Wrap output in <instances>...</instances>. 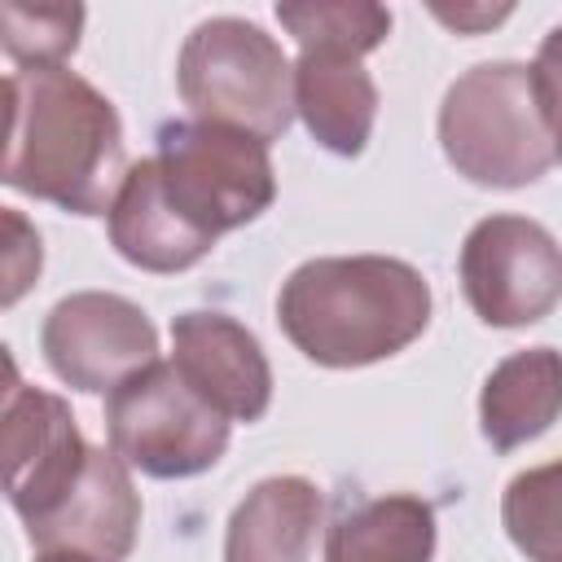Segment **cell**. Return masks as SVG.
Segmentation results:
<instances>
[{"mask_svg":"<svg viewBox=\"0 0 562 562\" xmlns=\"http://www.w3.org/2000/svg\"><path fill=\"white\" fill-rule=\"evenodd\" d=\"M4 97V184L70 215H110L132 171L114 101L66 66L9 70Z\"/></svg>","mask_w":562,"mask_h":562,"instance_id":"obj_1","label":"cell"},{"mask_svg":"<svg viewBox=\"0 0 562 562\" xmlns=\"http://www.w3.org/2000/svg\"><path fill=\"white\" fill-rule=\"evenodd\" d=\"M176 88L193 119L268 145L294 123V66L285 48L259 22L233 13L206 18L184 35Z\"/></svg>","mask_w":562,"mask_h":562,"instance_id":"obj_4","label":"cell"},{"mask_svg":"<svg viewBox=\"0 0 562 562\" xmlns=\"http://www.w3.org/2000/svg\"><path fill=\"white\" fill-rule=\"evenodd\" d=\"M83 4H0V44L22 66H61L83 35Z\"/></svg>","mask_w":562,"mask_h":562,"instance_id":"obj_19","label":"cell"},{"mask_svg":"<svg viewBox=\"0 0 562 562\" xmlns=\"http://www.w3.org/2000/svg\"><path fill=\"white\" fill-rule=\"evenodd\" d=\"M325 492L303 474H272L233 505L224 562H325Z\"/></svg>","mask_w":562,"mask_h":562,"instance_id":"obj_12","label":"cell"},{"mask_svg":"<svg viewBox=\"0 0 562 562\" xmlns=\"http://www.w3.org/2000/svg\"><path fill=\"white\" fill-rule=\"evenodd\" d=\"M553 145H558V162H562V110H558V119H553Z\"/></svg>","mask_w":562,"mask_h":562,"instance_id":"obj_23","label":"cell"},{"mask_svg":"<svg viewBox=\"0 0 562 562\" xmlns=\"http://www.w3.org/2000/svg\"><path fill=\"white\" fill-rule=\"evenodd\" d=\"M562 417V351L522 347L509 351L479 391V430L496 452H514L540 439Z\"/></svg>","mask_w":562,"mask_h":562,"instance_id":"obj_15","label":"cell"},{"mask_svg":"<svg viewBox=\"0 0 562 562\" xmlns=\"http://www.w3.org/2000/svg\"><path fill=\"white\" fill-rule=\"evenodd\" d=\"M140 531V492L132 465L114 448H92L79 483L57 501L53 514L26 527V540L40 553H88L101 562H123L136 549Z\"/></svg>","mask_w":562,"mask_h":562,"instance_id":"obj_11","label":"cell"},{"mask_svg":"<svg viewBox=\"0 0 562 562\" xmlns=\"http://www.w3.org/2000/svg\"><path fill=\"white\" fill-rule=\"evenodd\" d=\"M461 290L492 329H522L562 303V246L527 215H487L461 241Z\"/></svg>","mask_w":562,"mask_h":562,"instance_id":"obj_7","label":"cell"},{"mask_svg":"<svg viewBox=\"0 0 562 562\" xmlns=\"http://www.w3.org/2000/svg\"><path fill=\"white\" fill-rule=\"evenodd\" d=\"M40 351L70 391L110 395L158 360V329L140 303L110 290H79L48 307Z\"/></svg>","mask_w":562,"mask_h":562,"instance_id":"obj_8","label":"cell"},{"mask_svg":"<svg viewBox=\"0 0 562 562\" xmlns=\"http://www.w3.org/2000/svg\"><path fill=\"white\" fill-rule=\"evenodd\" d=\"M35 562H101V558H88V553H66V549H57V553H40Z\"/></svg>","mask_w":562,"mask_h":562,"instance_id":"obj_22","label":"cell"},{"mask_svg":"<svg viewBox=\"0 0 562 562\" xmlns=\"http://www.w3.org/2000/svg\"><path fill=\"white\" fill-rule=\"evenodd\" d=\"M105 220H110V246L140 272H184L215 250V241L202 237L193 224H184L180 211L167 202L154 154L132 162Z\"/></svg>","mask_w":562,"mask_h":562,"instance_id":"obj_14","label":"cell"},{"mask_svg":"<svg viewBox=\"0 0 562 562\" xmlns=\"http://www.w3.org/2000/svg\"><path fill=\"white\" fill-rule=\"evenodd\" d=\"M501 527L527 562H562V461L531 465L505 483Z\"/></svg>","mask_w":562,"mask_h":562,"instance_id":"obj_18","label":"cell"},{"mask_svg":"<svg viewBox=\"0 0 562 562\" xmlns=\"http://www.w3.org/2000/svg\"><path fill=\"white\" fill-rule=\"evenodd\" d=\"M110 448L149 479L206 474L224 452L233 422L211 408L171 360H154L105 395Z\"/></svg>","mask_w":562,"mask_h":562,"instance_id":"obj_6","label":"cell"},{"mask_svg":"<svg viewBox=\"0 0 562 562\" xmlns=\"http://www.w3.org/2000/svg\"><path fill=\"white\" fill-rule=\"evenodd\" d=\"M277 22L294 35L299 53H338L364 57L386 44L391 9L373 0H307V4H277Z\"/></svg>","mask_w":562,"mask_h":562,"instance_id":"obj_17","label":"cell"},{"mask_svg":"<svg viewBox=\"0 0 562 562\" xmlns=\"http://www.w3.org/2000/svg\"><path fill=\"white\" fill-rule=\"evenodd\" d=\"M4 492L22 527H31L44 514H53L57 501L79 483L92 443L79 435L75 413L61 395L26 386L13 369V356H4Z\"/></svg>","mask_w":562,"mask_h":562,"instance_id":"obj_9","label":"cell"},{"mask_svg":"<svg viewBox=\"0 0 562 562\" xmlns=\"http://www.w3.org/2000/svg\"><path fill=\"white\" fill-rule=\"evenodd\" d=\"M171 364L228 422H259L272 404V364L259 338L224 312H180L171 321Z\"/></svg>","mask_w":562,"mask_h":562,"instance_id":"obj_10","label":"cell"},{"mask_svg":"<svg viewBox=\"0 0 562 562\" xmlns=\"http://www.w3.org/2000/svg\"><path fill=\"white\" fill-rule=\"evenodd\" d=\"M4 228H9V255H4V307H13L40 277V263H44V250H40V233L9 206L4 211Z\"/></svg>","mask_w":562,"mask_h":562,"instance_id":"obj_20","label":"cell"},{"mask_svg":"<svg viewBox=\"0 0 562 562\" xmlns=\"http://www.w3.org/2000/svg\"><path fill=\"white\" fill-rule=\"evenodd\" d=\"M430 281L395 255H321L277 294L281 334L321 369H364L400 356L430 325Z\"/></svg>","mask_w":562,"mask_h":562,"instance_id":"obj_2","label":"cell"},{"mask_svg":"<svg viewBox=\"0 0 562 562\" xmlns=\"http://www.w3.org/2000/svg\"><path fill=\"white\" fill-rule=\"evenodd\" d=\"M378 83L360 57L299 53L294 61V114L312 140L338 158H360L378 123Z\"/></svg>","mask_w":562,"mask_h":562,"instance_id":"obj_13","label":"cell"},{"mask_svg":"<svg viewBox=\"0 0 562 562\" xmlns=\"http://www.w3.org/2000/svg\"><path fill=\"white\" fill-rule=\"evenodd\" d=\"M154 162L167 202L211 241L259 220L277 198L268 140L233 127H215L202 119L167 123L158 132Z\"/></svg>","mask_w":562,"mask_h":562,"instance_id":"obj_5","label":"cell"},{"mask_svg":"<svg viewBox=\"0 0 562 562\" xmlns=\"http://www.w3.org/2000/svg\"><path fill=\"white\" fill-rule=\"evenodd\" d=\"M439 149L457 176L483 189H522L558 162L531 61H479L439 101Z\"/></svg>","mask_w":562,"mask_h":562,"instance_id":"obj_3","label":"cell"},{"mask_svg":"<svg viewBox=\"0 0 562 562\" xmlns=\"http://www.w3.org/2000/svg\"><path fill=\"white\" fill-rule=\"evenodd\" d=\"M435 540V509L413 492H386L329 522L325 562H430Z\"/></svg>","mask_w":562,"mask_h":562,"instance_id":"obj_16","label":"cell"},{"mask_svg":"<svg viewBox=\"0 0 562 562\" xmlns=\"http://www.w3.org/2000/svg\"><path fill=\"white\" fill-rule=\"evenodd\" d=\"M430 13H435L439 22H448L452 31H483V26L505 22L514 9H509V4H501V9H487V4H457V9H443V4H435Z\"/></svg>","mask_w":562,"mask_h":562,"instance_id":"obj_21","label":"cell"}]
</instances>
